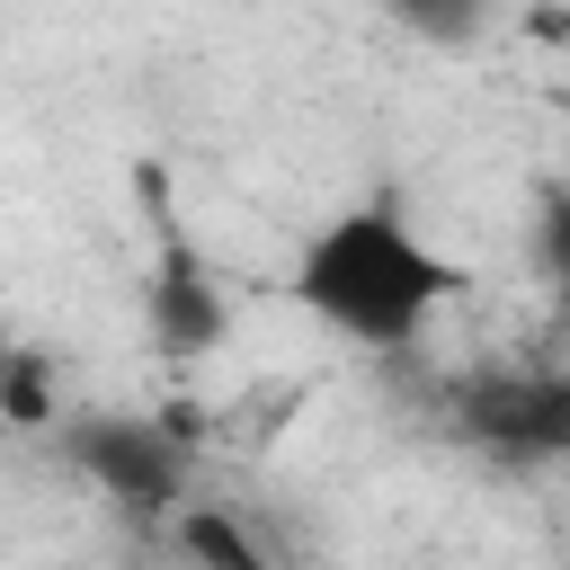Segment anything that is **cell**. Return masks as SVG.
<instances>
[{"mask_svg":"<svg viewBox=\"0 0 570 570\" xmlns=\"http://www.w3.org/2000/svg\"><path fill=\"white\" fill-rule=\"evenodd\" d=\"M383 18L401 36H419V45H472L499 18V0H383Z\"/></svg>","mask_w":570,"mask_h":570,"instance_id":"6","label":"cell"},{"mask_svg":"<svg viewBox=\"0 0 570 570\" xmlns=\"http://www.w3.org/2000/svg\"><path fill=\"white\" fill-rule=\"evenodd\" d=\"M454 285L463 267L419 240L392 205H347L294 249V303L356 347H410Z\"/></svg>","mask_w":570,"mask_h":570,"instance_id":"1","label":"cell"},{"mask_svg":"<svg viewBox=\"0 0 570 570\" xmlns=\"http://www.w3.org/2000/svg\"><path fill=\"white\" fill-rule=\"evenodd\" d=\"M71 463L134 517H169L187 499V436L160 428V419H80L71 436Z\"/></svg>","mask_w":570,"mask_h":570,"instance_id":"2","label":"cell"},{"mask_svg":"<svg viewBox=\"0 0 570 570\" xmlns=\"http://www.w3.org/2000/svg\"><path fill=\"white\" fill-rule=\"evenodd\" d=\"M151 338H160L169 356H205V347L223 338V294H214V276H205V258H196L187 240L160 249V276H151Z\"/></svg>","mask_w":570,"mask_h":570,"instance_id":"4","label":"cell"},{"mask_svg":"<svg viewBox=\"0 0 570 570\" xmlns=\"http://www.w3.org/2000/svg\"><path fill=\"white\" fill-rule=\"evenodd\" d=\"M0 410L18 428H45L53 419V392H45V356H0Z\"/></svg>","mask_w":570,"mask_h":570,"instance_id":"7","label":"cell"},{"mask_svg":"<svg viewBox=\"0 0 570 570\" xmlns=\"http://www.w3.org/2000/svg\"><path fill=\"white\" fill-rule=\"evenodd\" d=\"M525 36L552 45V53H570V9L561 0H525Z\"/></svg>","mask_w":570,"mask_h":570,"instance_id":"9","label":"cell"},{"mask_svg":"<svg viewBox=\"0 0 570 570\" xmlns=\"http://www.w3.org/2000/svg\"><path fill=\"white\" fill-rule=\"evenodd\" d=\"M169 534H178V552H187L196 570H276L267 543H258L232 508H214V499H178V508H169Z\"/></svg>","mask_w":570,"mask_h":570,"instance_id":"5","label":"cell"},{"mask_svg":"<svg viewBox=\"0 0 570 570\" xmlns=\"http://www.w3.org/2000/svg\"><path fill=\"white\" fill-rule=\"evenodd\" d=\"M561 463H570V445H561Z\"/></svg>","mask_w":570,"mask_h":570,"instance_id":"10","label":"cell"},{"mask_svg":"<svg viewBox=\"0 0 570 570\" xmlns=\"http://www.w3.org/2000/svg\"><path fill=\"white\" fill-rule=\"evenodd\" d=\"M534 267H543L552 285H570V187L534 214Z\"/></svg>","mask_w":570,"mask_h":570,"instance_id":"8","label":"cell"},{"mask_svg":"<svg viewBox=\"0 0 570 570\" xmlns=\"http://www.w3.org/2000/svg\"><path fill=\"white\" fill-rule=\"evenodd\" d=\"M454 428L499 454H561L570 445V374H472L454 392Z\"/></svg>","mask_w":570,"mask_h":570,"instance_id":"3","label":"cell"}]
</instances>
